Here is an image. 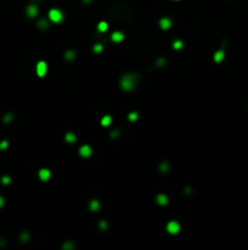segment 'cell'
<instances>
[{
  "label": "cell",
  "instance_id": "obj_4",
  "mask_svg": "<svg viewBox=\"0 0 248 250\" xmlns=\"http://www.w3.org/2000/svg\"><path fill=\"white\" fill-rule=\"evenodd\" d=\"M35 72H37V76L40 77V78H43L45 75H46V72H47V63L43 60H40L37 62V66H35Z\"/></svg>",
  "mask_w": 248,
  "mask_h": 250
},
{
  "label": "cell",
  "instance_id": "obj_16",
  "mask_svg": "<svg viewBox=\"0 0 248 250\" xmlns=\"http://www.w3.org/2000/svg\"><path fill=\"white\" fill-rule=\"evenodd\" d=\"M169 168H170V165H169V162H167V161H162L158 166V170L162 173H167L169 171Z\"/></svg>",
  "mask_w": 248,
  "mask_h": 250
},
{
  "label": "cell",
  "instance_id": "obj_18",
  "mask_svg": "<svg viewBox=\"0 0 248 250\" xmlns=\"http://www.w3.org/2000/svg\"><path fill=\"white\" fill-rule=\"evenodd\" d=\"M29 239H30V234H29V232H27V231H23L21 234H20L21 243H28Z\"/></svg>",
  "mask_w": 248,
  "mask_h": 250
},
{
  "label": "cell",
  "instance_id": "obj_22",
  "mask_svg": "<svg viewBox=\"0 0 248 250\" xmlns=\"http://www.w3.org/2000/svg\"><path fill=\"white\" fill-rule=\"evenodd\" d=\"M183 48H184V42H183V40L178 39V40H174V42H173V49L180 50V49H183Z\"/></svg>",
  "mask_w": 248,
  "mask_h": 250
},
{
  "label": "cell",
  "instance_id": "obj_31",
  "mask_svg": "<svg viewBox=\"0 0 248 250\" xmlns=\"http://www.w3.org/2000/svg\"><path fill=\"white\" fill-rule=\"evenodd\" d=\"M5 244H6V240L4 238H0V248H3Z\"/></svg>",
  "mask_w": 248,
  "mask_h": 250
},
{
  "label": "cell",
  "instance_id": "obj_6",
  "mask_svg": "<svg viewBox=\"0 0 248 250\" xmlns=\"http://www.w3.org/2000/svg\"><path fill=\"white\" fill-rule=\"evenodd\" d=\"M38 177H39L40 181L47 182L49 179L51 178V172H50V170H49V168H40L39 172H38Z\"/></svg>",
  "mask_w": 248,
  "mask_h": 250
},
{
  "label": "cell",
  "instance_id": "obj_1",
  "mask_svg": "<svg viewBox=\"0 0 248 250\" xmlns=\"http://www.w3.org/2000/svg\"><path fill=\"white\" fill-rule=\"evenodd\" d=\"M140 77L135 72H129L124 73L119 79V87L124 92H133L139 84Z\"/></svg>",
  "mask_w": 248,
  "mask_h": 250
},
{
  "label": "cell",
  "instance_id": "obj_12",
  "mask_svg": "<svg viewBox=\"0 0 248 250\" xmlns=\"http://www.w3.org/2000/svg\"><path fill=\"white\" fill-rule=\"evenodd\" d=\"M89 210L90 211H93V212H96V211H98L100 210V207H101V205H100V201L98 200H96V199H94V200H90L89 201Z\"/></svg>",
  "mask_w": 248,
  "mask_h": 250
},
{
  "label": "cell",
  "instance_id": "obj_29",
  "mask_svg": "<svg viewBox=\"0 0 248 250\" xmlns=\"http://www.w3.org/2000/svg\"><path fill=\"white\" fill-rule=\"evenodd\" d=\"M7 148H9V142H7V140L0 142V150H5Z\"/></svg>",
  "mask_w": 248,
  "mask_h": 250
},
{
  "label": "cell",
  "instance_id": "obj_14",
  "mask_svg": "<svg viewBox=\"0 0 248 250\" xmlns=\"http://www.w3.org/2000/svg\"><path fill=\"white\" fill-rule=\"evenodd\" d=\"M64 140L67 142L68 144H73V143H76V140H77V135L74 134L73 132H67L66 135H64Z\"/></svg>",
  "mask_w": 248,
  "mask_h": 250
},
{
  "label": "cell",
  "instance_id": "obj_34",
  "mask_svg": "<svg viewBox=\"0 0 248 250\" xmlns=\"http://www.w3.org/2000/svg\"><path fill=\"white\" fill-rule=\"evenodd\" d=\"M32 1H34V3H39V1H43V0H32Z\"/></svg>",
  "mask_w": 248,
  "mask_h": 250
},
{
  "label": "cell",
  "instance_id": "obj_25",
  "mask_svg": "<svg viewBox=\"0 0 248 250\" xmlns=\"http://www.w3.org/2000/svg\"><path fill=\"white\" fill-rule=\"evenodd\" d=\"M102 50H103V45H102L101 43H97V44H95V45L93 46V51L96 53V54L102 53Z\"/></svg>",
  "mask_w": 248,
  "mask_h": 250
},
{
  "label": "cell",
  "instance_id": "obj_32",
  "mask_svg": "<svg viewBox=\"0 0 248 250\" xmlns=\"http://www.w3.org/2000/svg\"><path fill=\"white\" fill-rule=\"evenodd\" d=\"M4 204H5L4 198H3V197H0V207H3V206H4Z\"/></svg>",
  "mask_w": 248,
  "mask_h": 250
},
{
  "label": "cell",
  "instance_id": "obj_7",
  "mask_svg": "<svg viewBox=\"0 0 248 250\" xmlns=\"http://www.w3.org/2000/svg\"><path fill=\"white\" fill-rule=\"evenodd\" d=\"M38 14H39V9H38V6H37L35 4H30V5L27 6V9H26V15L28 16V17L34 19Z\"/></svg>",
  "mask_w": 248,
  "mask_h": 250
},
{
  "label": "cell",
  "instance_id": "obj_21",
  "mask_svg": "<svg viewBox=\"0 0 248 250\" xmlns=\"http://www.w3.org/2000/svg\"><path fill=\"white\" fill-rule=\"evenodd\" d=\"M12 120H13V114H12V112H6V114L4 115V117H3V122L5 125H9Z\"/></svg>",
  "mask_w": 248,
  "mask_h": 250
},
{
  "label": "cell",
  "instance_id": "obj_23",
  "mask_svg": "<svg viewBox=\"0 0 248 250\" xmlns=\"http://www.w3.org/2000/svg\"><path fill=\"white\" fill-rule=\"evenodd\" d=\"M137 118H139V114L136 111H131L130 114L128 115V120L130 121V122H135V121H137Z\"/></svg>",
  "mask_w": 248,
  "mask_h": 250
},
{
  "label": "cell",
  "instance_id": "obj_8",
  "mask_svg": "<svg viewBox=\"0 0 248 250\" xmlns=\"http://www.w3.org/2000/svg\"><path fill=\"white\" fill-rule=\"evenodd\" d=\"M50 20H46L45 17H41L37 21V28H39L40 31H46L50 28Z\"/></svg>",
  "mask_w": 248,
  "mask_h": 250
},
{
  "label": "cell",
  "instance_id": "obj_17",
  "mask_svg": "<svg viewBox=\"0 0 248 250\" xmlns=\"http://www.w3.org/2000/svg\"><path fill=\"white\" fill-rule=\"evenodd\" d=\"M111 123H112V116H111V115H105V116L101 118V126L108 127Z\"/></svg>",
  "mask_w": 248,
  "mask_h": 250
},
{
  "label": "cell",
  "instance_id": "obj_11",
  "mask_svg": "<svg viewBox=\"0 0 248 250\" xmlns=\"http://www.w3.org/2000/svg\"><path fill=\"white\" fill-rule=\"evenodd\" d=\"M124 33L123 32H120V31H115V32H113L112 33V36H111V39H112V42H114V43H120L122 40H124Z\"/></svg>",
  "mask_w": 248,
  "mask_h": 250
},
{
  "label": "cell",
  "instance_id": "obj_2",
  "mask_svg": "<svg viewBox=\"0 0 248 250\" xmlns=\"http://www.w3.org/2000/svg\"><path fill=\"white\" fill-rule=\"evenodd\" d=\"M47 17L52 23H61L63 21V19H64V15L59 9H51L50 11H49Z\"/></svg>",
  "mask_w": 248,
  "mask_h": 250
},
{
  "label": "cell",
  "instance_id": "obj_35",
  "mask_svg": "<svg viewBox=\"0 0 248 250\" xmlns=\"http://www.w3.org/2000/svg\"><path fill=\"white\" fill-rule=\"evenodd\" d=\"M174 1H178V0H174Z\"/></svg>",
  "mask_w": 248,
  "mask_h": 250
},
{
  "label": "cell",
  "instance_id": "obj_9",
  "mask_svg": "<svg viewBox=\"0 0 248 250\" xmlns=\"http://www.w3.org/2000/svg\"><path fill=\"white\" fill-rule=\"evenodd\" d=\"M156 203L158 204L159 206H165V205H168V203H169V199H168V197L165 195V194H158L156 197Z\"/></svg>",
  "mask_w": 248,
  "mask_h": 250
},
{
  "label": "cell",
  "instance_id": "obj_20",
  "mask_svg": "<svg viewBox=\"0 0 248 250\" xmlns=\"http://www.w3.org/2000/svg\"><path fill=\"white\" fill-rule=\"evenodd\" d=\"M107 29H108V23L105 22V21L98 22V25H97V31L100 32V33H105Z\"/></svg>",
  "mask_w": 248,
  "mask_h": 250
},
{
  "label": "cell",
  "instance_id": "obj_3",
  "mask_svg": "<svg viewBox=\"0 0 248 250\" xmlns=\"http://www.w3.org/2000/svg\"><path fill=\"white\" fill-rule=\"evenodd\" d=\"M165 229H167V232L169 233V234L175 236V234H178V233L180 232L181 226H180V223L178 221H169L167 223V227H165Z\"/></svg>",
  "mask_w": 248,
  "mask_h": 250
},
{
  "label": "cell",
  "instance_id": "obj_30",
  "mask_svg": "<svg viewBox=\"0 0 248 250\" xmlns=\"http://www.w3.org/2000/svg\"><path fill=\"white\" fill-rule=\"evenodd\" d=\"M184 193H185L186 195L192 194V193H193V189H192V187H185V188H184Z\"/></svg>",
  "mask_w": 248,
  "mask_h": 250
},
{
  "label": "cell",
  "instance_id": "obj_24",
  "mask_svg": "<svg viewBox=\"0 0 248 250\" xmlns=\"http://www.w3.org/2000/svg\"><path fill=\"white\" fill-rule=\"evenodd\" d=\"M107 228H108V223H107V221H105V220H101L100 222H98V229H100L101 232H105V231H107Z\"/></svg>",
  "mask_w": 248,
  "mask_h": 250
},
{
  "label": "cell",
  "instance_id": "obj_10",
  "mask_svg": "<svg viewBox=\"0 0 248 250\" xmlns=\"http://www.w3.org/2000/svg\"><path fill=\"white\" fill-rule=\"evenodd\" d=\"M171 20L170 19H168V17H163V19H161L159 20V27H161V29H163V31H167V29H169L170 27H171Z\"/></svg>",
  "mask_w": 248,
  "mask_h": 250
},
{
  "label": "cell",
  "instance_id": "obj_27",
  "mask_svg": "<svg viewBox=\"0 0 248 250\" xmlns=\"http://www.w3.org/2000/svg\"><path fill=\"white\" fill-rule=\"evenodd\" d=\"M1 183L4 185H9L11 183V178H10V176H3L1 177Z\"/></svg>",
  "mask_w": 248,
  "mask_h": 250
},
{
  "label": "cell",
  "instance_id": "obj_33",
  "mask_svg": "<svg viewBox=\"0 0 248 250\" xmlns=\"http://www.w3.org/2000/svg\"><path fill=\"white\" fill-rule=\"evenodd\" d=\"M81 1L84 3V4H91V3H93V0H81Z\"/></svg>",
  "mask_w": 248,
  "mask_h": 250
},
{
  "label": "cell",
  "instance_id": "obj_26",
  "mask_svg": "<svg viewBox=\"0 0 248 250\" xmlns=\"http://www.w3.org/2000/svg\"><path fill=\"white\" fill-rule=\"evenodd\" d=\"M165 63H167V60H165L164 58H159L158 60L156 61V66L157 67H163V66H165Z\"/></svg>",
  "mask_w": 248,
  "mask_h": 250
},
{
  "label": "cell",
  "instance_id": "obj_28",
  "mask_svg": "<svg viewBox=\"0 0 248 250\" xmlns=\"http://www.w3.org/2000/svg\"><path fill=\"white\" fill-rule=\"evenodd\" d=\"M119 135H120V131L118 130V128H117V130H113V131L111 132V134H110V137H111L112 139H115V138H118Z\"/></svg>",
  "mask_w": 248,
  "mask_h": 250
},
{
  "label": "cell",
  "instance_id": "obj_13",
  "mask_svg": "<svg viewBox=\"0 0 248 250\" xmlns=\"http://www.w3.org/2000/svg\"><path fill=\"white\" fill-rule=\"evenodd\" d=\"M64 60H67V61H73L74 59H76V56H77V53L74 51V50H72V49H69V50H66L64 51Z\"/></svg>",
  "mask_w": 248,
  "mask_h": 250
},
{
  "label": "cell",
  "instance_id": "obj_5",
  "mask_svg": "<svg viewBox=\"0 0 248 250\" xmlns=\"http://www.w3.org/2000/svg\"><path fill=\"white\" fill-rule=\"evenodd\" d=\"M79 155H80L81 157H84V159L90 157V156L93 155V149H91V147H90V145H88V144L81 145V147L79 148Z\"/></svg>",
  "mask_w": 248,
  "mask_h": 250
},
{
  "label": "cell",
  "instance_id": "obj_19",
  "mask_svg": "<svg viewBox=\"0 0 248 250\" xmlns=\"http://www.w3.org/2000/svg\"><path fill=\"white\" fill-rule=\"evenodd\" d=\"M76 248V244H74L73 240H66L64 243L62 244V249L63 250H73Z\"/></svg>",
  "mask_w": 248,
  "mask_h": 250
},
{
  "label": "cell",
  "instance_id": "obj_15",
  "mask_svg": "<svg viewBox=\"0 0 248 250\" xmlns=\"http://www.w3.org/2000/svg\"><path fill=\"white\" fill-rule=\"evenodd\" d=\"M224 56H225L224 50H218V51H215V54H214L213 59H214V61H215L217 63H220L222 60H224Z\"/></svg>",
  "mask_w": 248,
  "mask_h": 250
}]
</instances>
